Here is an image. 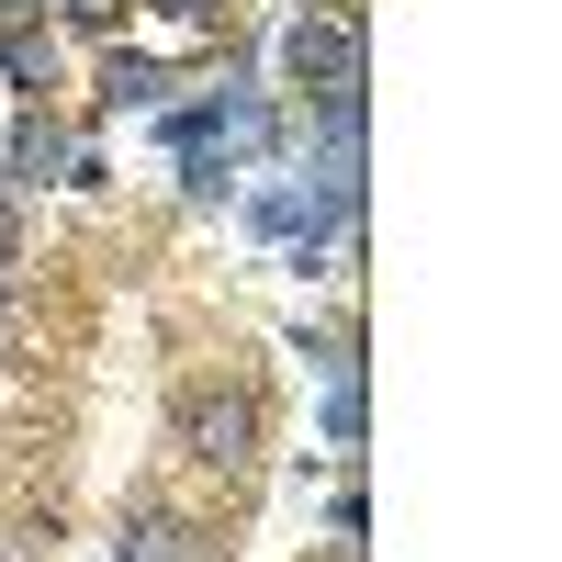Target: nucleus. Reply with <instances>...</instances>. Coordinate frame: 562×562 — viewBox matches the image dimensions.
I'll use <instances>...</instances> for the list:
<instances>
[{
  "label": "nucleus",
  "instance_id": "10",
  "mask_svg": "<svg viewBox=\"0 0 562 562\" xmlns=\"http://www.w3.org/2000/svg\"><path fill=\"white\" fill-rule=\"evenodd\" d=\"M0 259H12V192H0Z\"/></svg>",
  "mask_w": 562,
  "mask_h": 562
},
{
  "label": "nucleus",
  "instance_id": "11",
  "mask_svg": "<svg viewBox=\"0 0 562 562\" xmlns=\"http://www.w3.org/2000/svg\"><path fill=\"white\" fill-rule=\"evenodd\" d=\"M0 304H12V281H0Z\"/></svg>",
  "mask_w": 562,
  "mask_h": 562
},
{
  "label": "nucleus",
  "instance_id": "5",
  "mask_svg": "<svg viewBox=\"0 0 562 562\" xmlns=\"http://www.w3.org/2000/svg\"><path fill=\"white\" fill-rule=\"evenodd\" d=\"M169 90V57H147V45H113L102 57V113H135V102H158Z\"/></svg>",
  "mask_w": 562,
  "mask_h": 562
},
{
  "label": "nucleus",
  "instance_id": "4",
  "mask_svg": "<svg viewBox=\"0 0 562 562\" xmlns=\"http://www.w3.org/2000/svg\"><path fill=\"white\" fill-rule=\"evenodd\" d=\"M68 158H79V147H68V124L34 102V113L12 124V147H0V192H45V180H68Z\"/></svg>",
  "mask_w": 562,
  "mask_h": 562
},
{
  "label": "nucleus",
  "instance_id": "1",
  "mask_svg": "<svg viewBox=\"0 0 562 562\" xmlns=\"http://www.w3.org/2000/svg\"><path fill=\"white\" fill-rule=\"evenodd\" d=\"M180 450H192L203 473H248L259 461V394L248 383H192L180 394Z\"/></svg>",
  "mask_w": 562,
  "mask_h": 562
},
{
  "label": "nucleus",
  "instance_id": "7",
  "mask_svg": "<svg viewBox=\"0 0 562 562\" xmlns=\"http://www.w3.org/2000/svg\"><path fill=\"white\" fill-rule=\"evenodd\" d=\"M371 405H360V371H326V450H360Z\"/></svg>",
  "mask_w": 562,
  "mask_h": 562
},
{
  "label": "nucleus",
  "instance_id": "8",
  "mask_svg": "<svg viewBox=\"0 0 562 562\" xmlns=\"http://www.w3.org/2000/svg\"><path fill=\"white\" fill-rule=\"evenodd\" d=\"M326 529H338V551H360V529H371V506H360V484H349L338 506H326Z\"/></svg>",
  "mask_w": 562,
  "mask_h": 562
},
{
  "label": "nucleus",
  "instance_id": "9",
  "mask_svg": "<svg viewBox=\"0 0 562 562\" xmlns=\"http://www.w3.org/2000/svg\"><path fill=\"white\" fill-rule=\"evenodd\" d=\"M68 23H79V34H113V23H124V0H68Z\"/></svg>",
  "mask_w": 562,
  "mask_h": 562
},
{
  "label": "nucleus",
  "instance_id": "3",
  "mask_svg": "<svg viewBox=\"0 0 562 562\" xmlns=\"http://www.w3.org/2000/svg\"><path fill=\"white\" fill-rule=\"evenodd\" d=\"M113 562H214V529H203V518H180V506H158V495H135V506H124Z\"/></svg>",
  "mask_w": 562,
  "mask_h": 562
},
{
  "label": "nucleus",
  "instance_id": "2",
  "mask_svg": "<svg viewBox=\"0 0 562 562\" xmlns=\"http://www.w3.org/2000/svg\"><path fill=\"white\" fill-rule=\"evenodd\" d=\"M281 79H293V102H315V90H360V79H371L360 12H304L293 34H281Z\"/></svg>",
  "mask_w": 562,
  "mask_h": 562
},
{
  "label": "nucleus",
  "instance_id": "6",
  "mask_svg": "<svg viewBox=\"0 0 562 562\" xmlns=\"http://www.w3.org/2000/svg\"><path fill=\"white\" fill-rule=\"evenodd\" d=\"M147 12L169 23V45H147V57H180V45H203V34H214L225 12H237V0H147Z\"/></svg>",
  "mask_w": 562,
  "mask_h": 562
}]
</instances>
